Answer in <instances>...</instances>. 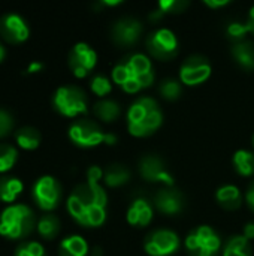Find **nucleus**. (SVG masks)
Returning <instances> with one entry per match:
<instances>
[{
  "label": "nucleus",
  "instance_id": "nucleus-15",
  "mask_svg": "<svg viewBox=\"0 0 254 256\" xmlns=\"http://www.w3.org/2000/svg\"><path fill=\"white\" fill-rule=\"evenodd\" d=\"M126 64L129 66V69L133 74V76L139 81L142 88H147V87H150L154 82L153 64H151V60L145 54H142V52L132 54L126 60Z\"/></svg>",
  "mask_w": 254,
  "mask_h": 256
},
{
  "label": "nucleus",
  "instance_id": "nucleus-11",
  "mask_svg": "<svg viewBox=\"0 0 254 256\" xmlns=\"http://www.w3.org/2000/svg\"><path fill=\"white\" fill-rule=\"evenodd\" d=\"M0 36L9 44H22L30 36V27L19 14L7 12L0 16Z\"/></svg>",
  "mask_w": 254,
  "mask_h": 256
},
{
  "label": "nucleus",
  "instance_id": "nucleus-30",
  "mask_svg": "<svg viewBox=\"0 0 254 256\" xmlns=\"http://www.w3.org/2000/svg\"><path fill=\"white\" fill-rule=\"evenodd\" d=\"M15 256H46V252L39 242H22L16 246Z\"/></svg>",
  "mask_w": 254,
  "mask_h": 256
},
{
  "label": "nucleus",
  "instance_id": "nucleus-12",
  "mask_svg": "<svg viewBox=\"0 0 254 256\" xmlns=\"http://www.w3.org/2000/svg\"><path fill=\"white\" fill-rule=\"evenodd\" d=\"M139 174L150 183H162L166 188L174 186V177L157 156H144L139 162Z\"/></svg>",
  "mask_w": 254,
  "mask_h": 256
},
{
  "label": "nucleus",
  "instance_id": "nucleus-32",
  "mask_svg": "<svg viewBox=\"0 0 254 256\" xmlns=\"http://www.w3.org/2000/svg\"><path fill=\"white\" fill-rule=\"evenodd\" d=\"M247 33H250V27H249L247 21L246 22H243V21H234V22H231L228 26V34L232 39L238 40V42H241L246 38Z\"/></svg>",
  "mask_w": 254,
  "mask_h": 256
},
{
  "label": "nucleus",
  "instance_id": "nucleus-36",
  "mask_svg": "<svg viewBox=\"0 0 254 256\" xmlns=\"http://www.w3.org/2000/svg\"><path fill=\"white\" fill-rule=\"evenodd\" d=\"M42 69H43V63H40V62H31V63L27 66L25 74H37V72H40Z\"/></svg>",
  "mask_w": 254,
  "mask_h": 256
},
{
  "label": "nucleus",
  "instance_id": "nucleus-34",
  "mask_svg": "<svg viewBox=\"0 0 254 256\" xmlns=\"http://www.w3.org/2000/svg\"><path fill=\"white\" fill-rule=\"evenodd\" d=\"M159 10L162 14H168V12H181L186 6L187 2H177V0H162L159 2Z\"/></svg>",
  "mask_w": 254,
  "mask_h": 256
},
{
  "label": "nucleus",
  "instance_id": "nucleus-29",
  "mask_svg": "<svg viewBox=\"0 0 254 256\" xmlns=\"http://www.w3.org/2000/svg\"><path fill=\"white\" fill-rule=\"evenodd\" d=\"M159 93L166 99V100H177L181 93H183V87L181 82L174 80V78H166L160 82L159 86Z\"/></svg>",
  "mask_w": 254,
  "mask_h": 256
},
{
  "label": "nucleus",
  "instance_id": "nucleus-35",
  "mask_svg": "<svg viewBox=\"0 0 254 256\" xmlns=\"http://www.w3.org/2000/svg\"><path fill=\"white\" fill-rule=\"evenodd\" d=\"M204 3L207 4V6H210V8H213V9H219V8H223V6H226V4H229L231 2L229 0H204Z\"/></svg>",
  "mask_w": 254,
  "mask_h": 256
},
{
  "label": "nucleus",
  "instance_id": "nucleus-17",
  "mask_svg": "<svg viewBox=\"0 0 254 256\" xmlns=\"http://www.w3.org/2000/svg\"><path fill=\"white\" fill-rule=\"evenodd\" d=\"M216 198H217V202L226 210H237L243 204L241 190L235 184H225L219 188L216 192Z\"/></svg>",
  "mask_w": 254,
  "mask_h": 256
},
{
  "label": "nucleus",
  "instance_id": "nucleus-10",
  "mask_svg": "<svg viewBox=\"0 0 254 256\" xmlns=\"http://www.w3.org/2000/svg\"><path fill=\"white\" fill-rule=\"evenodd\" d=\"M97 54L85 42H78L69 52V68L76 78H85L96 66Z\"/></svg>",
  "mask_w": 254,
  "mask_h": 256
},
{
  "label": "nucleus",
  "instance_id": "nucleus-26",
  "mask_svg": "<svg viewBox=\"0 0 254 256\" xmlns=\"http://www.w3.org/2000/svg\"><path fill=\"white\" fill-rule=\"evenodd\" d=\"M223 256H253L250 242L244 236L231 237L225 244Z\"/></svg>",
  "mask_w": 254,
  "mask_h": 256
},
{
  "label": "nucleus",
  "instance_id": "nucleus-22",
  "mask_svg": "<svg viewBox=\"0 0 254 256\" xmlns=\"http://www.w3.org/2000/svg\"><path fill=\"white\" fill-rule=\"evenodd\" d=\"M93 112L97 118H100L102 122L106 123H112L115 122L120 114H121V106L112 100V99H100L99 102L94 104L93 106Z\"/></svg>",
  "mask_w": 254,
  "mask_h": 256
},
{
  "label": "nucleus",
  "instance_id": "nucleus-16",
  "mask_svg": "<svg viewBox=\"0 0 254 256\" xmlns=\"http://www.w3.org/2000/svg\"><path fill=\"white\" fill-rule=\"evenodd\" d=\"M153 214H154V210H153V206L148 202V200L136 198L129 206L126 219H127L129 225H132L135 228H145L153 220Z\"/></svg>",
  "mask_w": 254,
  "mask_h": 256
},
{
  "label": "nucleus",
  "instance_id": "nucleus-39",
  "mask_svg": "<svg viewBox=\"0 0 254 256\" xmlns=\"http://www.w3.org/2000/svg\"><path fill=\"white\" fill-rule=\"evenodd\" d=\"M247 24L250 27V33L254 34V6L250 9V14H249V20H247Z\"/></svg>",
  "mask_w": 254,
  "mask_h": 256
},
{
  "label": "nucleus",
  "instance_id": "nucleus-18",
  "mask_svg": "<svg viewBox=\"0 0 254 256\" xmlns=\"http://www.w3.org/2000/svg\"><path fill=\"white\" fill-rule=\"evenodd\" d=\"M24 184L19 178L12 176L0 177V202L12 204L22 194Z\"/></svg>",
  "mask_w": 254,
  "mask_h": 256
},
{
  "label": "nucleus",
  "instance_id": "nucleus-37",
  "mask_svg": "<svg viewBox=\"0 0 254 256\" xmlns=\"http://www.w3.org/2000/svg\"><path fill=\"white\" fill-rule=\"evenodd\" d=\"M246 202H247L249 208L254 212V183L249 188V190L246 194Z\"/></svg>",
  "mask_w": 254,
  "mask_h": 256
},
{
  "label": "nucleus",
  "instance_id": "nucleus-27",
  "mask_svg": "<svg viewBox=\"0 0 254 256\" xmlns=\"http://www.w3.org/2000/svg\"><path fill=\"white\" fill-rule=\"evenodd\" d=\"M235 171L243 177H252L254 174V153L249 150H238L234 154Z\"/></svg>",
  "mask_w": 254,
  "mask_h": 256
},
{
  "label": "nucleus",
  "instance_id": "nucleus-19",
  "mask_svg": "<svg viewBox=\"0 0 254 256\" xmlns=\"http://www.w3.org/2000/svg\"><path fill=\"white\" fill-rule=\"evenodd\" d=\"M232 56L244 70H254V45L252 42H237L232 48Z\"/></svg>",
  "mask_w": 254,
  "mask_h": 256
},
{
  "label": "nucleus",
  "instance_id": "nucleus-13",
  "mask_svg": "<svg viewBox=\"0 0 254 256\" xmlns=\"http://www.w3.org/2000/svg\"><path fill=\"white\" fill-rule=\"evenodd\" d=\"M142 30H144V26L139 20L136 18H130V16H126V18H121L118 20L114 27H112V39L117 45H121V46H130V45H135L141 34H142Z\"/></svg>",
  "mask_w": 254,
  "mask_h": 256
},
{
  "label": "nucleus",
  "instance_id": "nucleus-41",
  "mask_svg": "<svg viewBox=\"0 0 254 256\" xmlns=\"http://www.w3.org/2000/svg\"><path fill=\"white\" fill-rule=\"evenodd\" d=\"M4 57H6V48H4V45L0 42V63L4 60Z\"/></svg>",
  "mask_w": 254,
  "mask_h": 256
},
{
  "label": "nucleus",
  "instance_id": "nucleus-33",
  "mask_svg": "<svg viewBox=\"0 0 254 256\" xmlns=\"http://www.w3.org/2000/svg\"><path fill=\"white\" fill-rule=\"evenodd\" d=\"M13 123H15L13 116L7 110L0 108V138H4L12 132Z\"/></svg>",
  "mask_w": 254,
  "mask_h": 256
},
{
  "label": "nucleus",
  "instance_id": "nucleus-20",
  "mask_svg": "<svg viewBox=\"0 0 254 256\" xmlns=\"http://www.w3.org/2000/svg\"><path fill=\"white\" fill-rule=\"evenodd\" d=\"M88 244L81 236H69L61 240L58 246V256H87Z\"/></svg>",
  "mask_w": 254,
  "mask_h": 256
},
{
  "label": "nucleus",
  "instance_id": "nucleus-28",
  "mask_svg": "<svg viewBox=\"0 0 254 256\" xmlns=\"http://www.w3.org/2000/svg\"><path fill=\"white\" fill-rule=\"evenodd\" d=\"M18 160V150L10 144H0V174L10 171Z\"/></svg>",
  "mask_w": 254,
  "mask_h": 256
},
{
  "label": "nucleus",
  "instance_id": "nucleus-9",
  "mask_svg": "<svg viewBox=\"0 0 254 256\" xmlns=\"http://www.w3.org/2000/svg\"><path fill=\"white\" fill-rule=\"evenodd\" d=\"M150 256H171L180 249V237L169 230H157L147 236L144 243Z\"/></svg>",
  "mask_w": 254,
  "mask_h": 256
},
{
  "label": "nucleus",
  "instance_id": "nucleus-14",
  "mask_svg": "<svg viewBox=\"0 0 254 256\" xmlns=\"http://www.w3.org/2000/svg\"><path fill=\"white\" fill-rule=\"evenodd\" d=\"M156 208L166 216H177L183 212L184 208V196L181 192L172 189V188H165L159 190L154 200Z\"/></svg>",
  "mask_w": 254,
  "mask_h": 256
},
{
  "label": "nucleus",
  "instance_id": "nucleus-3",
  "mask_svg": "<svg viewBox=\"0 0 254 256\" xmlns=\"http://www.w3.org/2000/svg\"><path fill=\"white\" fill-rule=\"evenodd\" d=\"M67 135L69 140L81 148H91L100 144H108V146L117 144V136L114 134L103 132L96 123L85 118L73 122L69 126Z\"/></svg>",
  "mask_w": 254,
  "mask_h": 256
},
{
  "label": "nucleus",
  "instance_id": "nucleus-31",
  "mask_svg": "<svg viewBox=\"0 0 254 256\" xmlns=\"http://www.w3.org/2000/svg\"><path fill=\"white\" fill-rule=\"evenodd\" d=\"M90 88H91V92L96 94V96H99V98H103V96H106V94H109L111 93V90H112V86H111V81L105 76V75H94L93 76V80H91V82H90Z\"/></svg>",
  "mask_w": 254,
  "mask_h": 256
},
{
  "label": "nucleus",
  "instance_id": "nucleus-8",
  "mask_svg": "<svg viewBox=\"0 0 254 256\" xmlns=\"http://www.w3.org/2000/svg\"><path fill=\"white\" fill-rule=\"evenodd\" d=\"M211 64L207 57L190 56L187 57L180 68V81L184 86L195 87L205 82L211 76Z\"/></svg>",
  "mask_w": 254,
  "mask_h": 256
},
{
  "label": "nucleus",
  "instance_id": "nucleus-6",
  "mask_svg": "<svg viewBox=\"0 0 254 256\" xmlns=\"http://www.w3.org/2000/svg\"><path fill=\"white\" fill-rule=\"evenodd\" d=\"M63 196L61 186L52 176L39 177L31 188V198L34 204L43 212H52L58 207Z\"/></svg>",
  "mask_w": 254,
  "mask_h": 256
},
{
  "label": "nucleus",
  "instance_id": "nucleus-21",
  "mask_svg": "<svg viewBox=\"0 0 254 256\" xmlns=\"http://www.w3.org/2000/svg\"><path fill=\"white\" fill-rule=\"evenodd\" d=\"M15 141L22 150H36L42 141V135L36 128L22 126L15 132Z\"/></svg>",
  "mask_w": 254,
  "mask_h": 256
},
{
  "label": "nucleus",
  "instance_id": "nucleus-5",
  "mask_svg": "<svg viewBox=\"0 0 254 256\" xmlns=\"http://www.w3.org/2000/svg\"><path fill=\"white\" fill-rule=\"evenodd\" d=\"M184 244L190 256H216L222 248V240L211 226L202 225L186 237Z\"/></svg>",
  "mask_w": 254,
  "mask_h": 256
},
{
  "label": "nucleus",
  "instance_id": "nucleus-24",
  "mask_svg": "<svg viewBox=\"0 0 254 256\" xmlns=\"http://www.w3.org/2000/svg\"><path fill=\"white\" fill-rule=\"evenodd\" d=\"M60 220L57 216L48 213V214H43L37 220V225H36V230L39 232V236L45 240H54L58 232H60Z\"/></svg>",
  "mask_w": 254,
  "mask_h": 256
},
{
  "label": "nucleus",
  "instance_id": "nucleus-40",
  "mask_svg": "<svg viewBox=\"0 0 254 256\" xmlns=\"http://www.w3.org/2000/svg\"><path fill=\"white\" fill-rule=\"evenodd\" d=\"M103 4H106V6H117V4H121L123 2L121 0H112V2H109V0H105V2H102Z\"/></svg>",
  "mask_w": 254,
  "mask_h": 256
},
{
  "label": "nucleus",
  "instance_id": "nucleus-25",
  "mask_svg": "<svg viewBox=\"0 0 254 256\" xmlns=\"http://www.w3.org/2000/svg\"><path fill=\"white\" fill-rule=\"evenodd\" d=\"M130 178V172L126 166L112 165L103 171V183L108 188H120L126 184Z\"/></svg>",
  "mask_w": 254,
  "mask_h": 256
},
{
  "label": "nucleus",
  "instance_id": "nucleus-1",
  "mask_svg": "<svg viewBox=\"0 0 254 256\" xmlns=\"http://www.w3.org/2000/svg\"><path fill=\"white\" fill-rule=\"evenodd\" d=\"M127 129L132 136L145 138L153 135L163 123V114L156 99L138 98L127 110Z\"/></svg>",
  "mask_w": 254,
  "mask_h": 256
},
{
  "label": "nucleus",
  "instance_id": "nucleus-4",
  "mask_svg": "<svg viewBox=\"0 0 254 256\" xmlns=\"http://www.w3.org/2000/svg\"><path fill=\"white\" fill-rule=\"evenodd\" d=\"M54 110L69 118L87 114V96L85 93L75 86H61L52 94Z\"/></svg>",
  "mask_w": 254,
  "mask_h": 256
},
{
  "label": "nucleus",
  "instance_id": "nucleus-42",
  "mask_svg": "<svg viewBox=\"0 0 254 256\" xmlns=\"http://www.w3.org/2000/svg\"><path fill=\"white\" fill-rule=\"evenodd\" d=\"M253 147H254V135H253Z\"/></svg>",
  "mask_w": 254,
  "mask_h": 256
},
{
  "label": "nucleus",
  "instance_id": "nucleus-23",
  "mask_svg": "<svg viewBox=\"0 0 254 256\" xmlns=\"http://www.w3.org/2000/svg\"><path fill=\"white\" fill-rule=\"evenodd\" d=\"M105 220H106V208L91 202L85 208L84 214L81 216V219L76 224L81 226H85V228H99L105 224Z\"/></svg>",
  "mask_w": 254,
  "mask_h": 256
},
{
  "label": "nucleus",
  "instance_id": "nucleus-38",
  "mask_svg": "<svg viewBox=\"0 0 254 256\" xmlns=\"http://www.w3.org/2000/svg\"><path fill=\"white\" fill-rule=\"evenodd\" d=\"M243 236H244L249 242L254 240V222H250V224H247V225L244 226V232H243Z\"/></svg>",
  "mask_w": 254,
  "mask_h": 256
},
{
  "label": "nucleus",
  "instance_id": "nucleus-2",
  "mask_svg": "<svg viewBox=\"0 0 254 256\" xmlns=\"http://www.w3.org/2000/svg\"><path fill=\"white\" fill-rule=\"evenodd\" d=\"M36 225L37 220L34 212L25 204L7 206L0 214V236L9 240L28 237Z\"/></svg>",
  "mask_w": 254,
  "mask_h": 256
},
{
  "label": "nucleus",
  "instance_id": "nucleus-7",
  "mask_svg": "<svg viewBox=\"0 0 254 256\" xmlns=\"http://www.w3.org/2000/svg\"><path fill=\"white\" fill-rule=\"evenodd\" d=\"M145 44H147L150 54L162 62L171 60L172 57H175L178 51V38L175 36L172 30L165 28V27L153 32L147 38Z\"/></svg>",
  "mask_w": 254,
  "mask_h": 256
}]
</instances>
